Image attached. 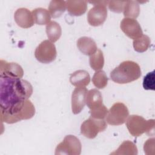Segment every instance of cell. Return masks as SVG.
Wrapping results in <instances>:
<instances>
[{
	"label": "cell",
	"instance_id": "cell-29",
	"mask_svg": "<svg viewBox=\"0 0 155 155\" xmlns=\"http://www.w3.org/2000/svg\"><path fill=\"white\" fill-rule=\"evenodd\" d=\"M143 150L145 153L147 154H151V151H152L153 154H154V138H150L148 139L144 143Z\"/></svg>",
	"mask_w": 155,
	"mask_h": 155
},
{
	"label": "cell",
	"instance_id": "cell-17",
	"mask_svg": "<svg viewBox=\"0 0 155 155\" xmlns=\"http://www.w3.org/2000/svg\"><path fill=\"white\" fill-rule=\"evenodd\" d=\"M102 96L101 93L97 89L93 88L87 91L85 103L90 110L95 109L102 105Z\"/></svg>",
	"mask_w": 155,
	"mask_h": 155
},
{
	"label": "cell",
	"instance_id": "cell-21",
	"mask_svg": "<svg viewBox=\"0 0 155 155\" xmlns=\"http://www.w3.org/2000/svg\"><path fill=\"white\" fill-rule=\"evenodd\" d=\"M110 154L136 155L137 154V148L131 141L125 140L115 151L111 153Z\"/></svg>",
	"mask_w": 155,
	"mask_h": 155
},
{
	"label": "cell",
	"instance_id": "cell-16",
	"mask_svg": "<svg viewBox=\"0 0 155 155\" xmlns=\"http://www.w3.org/2000/svg\"><path fill=\"white\" fill-rule=\"evenodd\" d=\"M65 2L67 11L71 15L81 16L87 11V2L86 1H67Z\"/></svg>",
	"mask_w": 155,
	"mask_h": 155
},
{
	"label": "cell",
	"instance_id": "cell-8",
	"mask_svg": "<svg viewBox=\"0 0 155 155\" xmlns=\"http://www.w3.org/2000/svg\"><path fill=\"white\" fill-rule=\"evenodd\" d=\"M107 127V122L104 119H97L90 116L81 124V133L87 138L94 139L99 133L104 131Z\"/></svg>",
	"mask_w": 155,
	"mask_h": 155
},
{
	"label": "cell",
	"instance_id": "cell-13",
	"mask_svg": "<svg viewBox=\"0 0 155 155\" xmlns=\"http://www.w3.org/2000/svg\"><path fill=\"white\" fill-rule=\"evenodd\" d=\"M16 24L21 28H28L34 25V19L31 12L26 8H19L14 14Z\"/></svg>",
	"mask_w": 155,
	"mask_h": 155
},
{
	"label": "cell",
	"instance_id": "cell-1",
	"mask_svg": "<svg viewBox=\"0 0 155 155\" xmlns=\"http://www.w3.org/2000/svg\"><path fill=\"white\" fill-rule=\"evenodd\" d=\"M0 107L7 108L21 101L28 99L33 93L31 84L21 78H0Z\"/></svg>",
	"mask_w": 155,
	"mask_h": 155
},
{
	"label": "cell",
	"instance_id": "cell-9",
	"mask_svg": "<svg viewBox=\"0 0 155 155\" xmlns=\"http://www.w3.org/2000/svg\"><path fill=\"white\" fill-rule=\"evenodd\" d=\"M57 55L54 44L49 40H44L36 48L35 56L40 62L48 64L55 60Z\"/></svg>",
	"mask_w": 155,
	"mask_h": 155
},
{
	"label": "cell",
	"instance_id": "cell-27",
	"mask_svg": "<svg viewBox=\"0 0 155 155\" xmlns=\"http://www.w3.org/2000/svg\"><path fill=\"white\" fill-rule=\"evenodd\" d=\"M108 109L104 105H102L101 106L93 109L90 110V113L91 114V117L97 119H104L108 113Z\"/></svg>",
	"mask_w": 155,
	"mask_h": 155
},
{
	"label": "cell",
	"instance_id": "cell-26",
	"mask_svg": "<svg viewBox=\"0 0 155 155\" xmlns=\"http://www.w3.org/2000/svg\"><path fill=\"white\" fill-rule=\"evenodd\" d=\"M143 87L147 90H155V79H154V70L149 72L144 76L143 79Z\"/></svg>",
	"mask_w": 155,
	"mask_h": 155
},
{
	"label": "cell",
	"instance_id": "cell-22",
	"mask_svg": "<svg viewBox=\"0 0 155 155\" xmlns=\"http://www.w3.org/2000/svg\"><path fill=\"white\" fill-rule=\"evenodd\" d=\"M66 2L64 1L53 0L50 1L48 12L53 18L60 17L66 10Z\"/></svg>",
	"mask_w": 155,
	"mask_h": 155
},
{
	"label": "cell",
	"instance_id": "cell-28",
	"mask_svg": "<svg viewBox=\"0 0 155 155\" xmlns=\"http://www.w3.org/2000/svg\"><path fill=\"white\" fill-rule=\"evenodd\" d=\"M126 1H108L109 9L114 13H121L124 11Z\"/></svg>",
	"mask_w": 155,
	"mask_h": 155
},
{
	"label": "cell",
	"instance_id": "cell-3",
	"mask_svg": "<svg viewBox=\"0 0 155 155\" xmlns=\"http://www.w3.org/2000/svg\"><path fill=\"white\" fill-rule=\"evenodd\" d=\"M141 76L139 64L132 61H125L110 73L111 80L120 84H127L137 80Z\"/></svg>",
	"mask_w": 155,
	"mask_h": 155
},
{
	"label": "cell",
	"instance_id": "cell-14",
	"mask_svg": "<svg viewBox=\"0 0 155 155\" xmlns=\"http://www.w3.org/2000/svg\"><path fill=\"white\" fill-rule=\"evenodd\" d=\"M77 47L79 51L85 55L91 56L97 50V47L95 41L91 38L82 36L77 41Z\"/></svg>",
	"mask_w": 155,
	"mask_h": 155
},
{
	"label": "cell",
	"instance_id": "cell-12",
	"mask_svg": "<svg viewBox=\"0 0 155 155\" xmlns=\"http://www.w3.org/2000/svg\"><path fill=\"white\" fill-rule=\"evenodd\" d=\"M88 90L85 87H76L71 94V110L74 114H79L84 108Z\"/></svg>",
	"mask_w": 155,
	"mask_h": 155
},
{
	"label": "cell",
	"instance_id": "cell-7",
	"mask_svg": "<svg viewBox=\"0 0 155 155\" xmlns=\"http://www.w3.org/2000/svg\"><path fill=\"white\" fill-rule=\"evenodd\" d=\"M81 150L82 145L79 139L73 135H67L64 137L63 141L57 145L54 154L56 155H79Z\"/></svg>",
	"mask_w": 155,
	"mask_h": 155
},
{
	"label": "cell",
	"instance_id": "cell-15",
	"mask_svg": "<svg viewBox=\"0 0 155 155\" xmlns=\"http://www.w3.org/2000/svg\"><path fill=\"white\" fill-rule=\"evenodd\" d=\"M70 82L76 87H84L89 84L90 76L87 71L79 70L70 74Z\"/></svg>",
	"mask_w": 155,
	"mask_h": 155
},
{
	"label": "cell",
	"instance_id": "cell-10",
	"mask_svg": "<svg viewBox=\"0 0 155 155\" xmlns=\"http://www.w3.org/2000/svg\"><path fill=\"white\" fill-rule=\"evenodd\" d=\"M120 27L126 36L133 39H136L143 35L139 23L134 19L124 18L120 22Z\"/></svg>",
	"mask_w": 155,
	"mask_h": 155
},
{
	"label": "cell",
	"instance_id": "cell-18",
	"mask_svg": "<svg viewBox=\"0 0 155 155\" xmlns=\"http://www.w3.org/2000/svg\"><path fill=\"white\" fill-rule=\"evenodd\" d=\"M34 22L38 25H47L50 22L51 15L45 8H36L31 12Z\"/></svg>",
	"mask_w": 155,
	"mask_h": 155
},
{
	"label": "cell",
	"instance_id": "cell-23",
	"mask_svg": "<svg viewBox=\"0 0 155 155\" xmlns=\"http://www.w3.org/2000/svg\"><path fill=\"white\" fill-rule=\"evenodd\" d=\"M90 65L95 71L101 70L104 65V57L101 50L98 49L94 54L90 56Z\"/></svg>",
	"mask_w": 155,
	"mask_h": 155
},
{
	"label": "cell",
	"instance_id": "cell-24",
	"mask_svg": "<svg viewBox=\"0 0 155 155\" xmlns=\"http://www.w3.org/2000/svg\"><path fill=\"white\" fill-rule=\"evenodd\" d=\"M150 38L145 35H142L140 37L134 39L133 45L134 50L139 53L145 52L150 45Z\"/></svg>",
	"mask_w": 155,
	"mask_h": 155
},
{
	"label": "cell",
	"instance_id": "cell-5",
	"mask_svg": "<svg viewBox=\"0 0 155 155\" xmlns=\"http://www.w3.org/2000/svg\"><path fill=\"white\" fill-rule=\"evenodd\" d=\"M93 4L94 7L91 8L87 14V21L88 24L94 27L101 25L105 21L107 16V10L106 6L108 1H95L90 2Z\"/></svg>",
	"mask_w": 155,
	"mask_h": 155
},
{
	"label": "cell",
	"instance_id": "cell-11",
	"mask_svg": "<svg viewBox=\"0 0 155 155\" xmlns=\"http://www.w3.org/2000/svg\"><path fill=\"white\" fill-rule=\"evenodd\" d=\"M23 75L24 70L17 63L0 61V78H22Z\"/></svg>",
	"mask_w": 155,
	"mask_h": 155
},
{
	"label": "cell",
	"instance_id": "cell-20",
	"mask_svg": "<svg viewBox=\"0 0 155 155\" xmlns=\"http://www.w3.org/2000/svg\"><path fill=\"white\" fill-rule=\"evenodd\" d=\"M124 15L125 18L136 19L140 13V7L137 1H126L124 8Z\"/></svg>",
	"mask_w": 155,
	"mask_h": 155
},
{
	"label": "cell",
	"instance_id": "cell-2",
	"mask_svg": "<svg viewBox=\"0 0 155 155\" xmlns=\"http://www.w3.org/2000/svg\"><path fill=\"white\" fill-rule=\"evenodd\" d=\"M35 114V108L28 99L16 102L7 108H1V120L7 124L30 119Z\"/></svg>",
	"mask_w": 155,
	"mask_h": 155
},
{
	"label": "cell",
	"instance_id": "cell-6",
	"mask_svg": "<svg viewBox=\"0 0 155 155\" xmlns=\"http://www.w3.org/2000/svg\"><path fill=\"white\" fill-rule=\"evenodd\" d=\"M129 116L127 107L122 102L114 103L110 108L106 116L107 122L111 125L124 124Z\"/></svg>",
	"mask_w": 155,
	"mask_h": 155
},
{
	"label": "cell",
	"instance_id": "cell-25",
	"mask_svg": "<svg viewBox=\"0 0 155 155\" xmlns=\"http://www.w3.org/2000/svg\"><path fill=\"white\" fill-rule=\"evenodd\" d=\"M108 78L103 70H98L96 71L93 78H92V82L93 85L99 89H102L105 88L108 84Z\"/></svg>",
	"mask_w": 155,
	"mask_h": 155
},
{
	"label": "cell",
	"instance_id": "cell-19",
	"mask_svg": "<svg viewBox=\"0 0 155 155\" xmlns=\"http://www.w3.org/2000/svg\"><path fill=\"white\" fill-rule=\"evenodd\" d=\"M45 31L49 41L53 43L56 42L62 35L61 27L56 21H50L46 25Z\"/></svg>",
	"mask_w": 155,
	"mask_h": 155
},
{
	"label": "cell",
	"instance_id": "cell-4",
	"mask_svg": "<svg viewBox=\"0 0 155 155\" xmlns=\"http://www.w3.org/2000/svg\"><path fill=\"white\" fill-rule=\"evenodd\" d=\"M126 126L133 136H140L145 133L151 136L154 134L155 121L154 119L146 120L142 116L133 114L127 117Z\"/></svg>",
	"mask_w": 155,
	"mask_h": 155
}]
</instances>
